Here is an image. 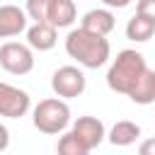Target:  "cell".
<instances>
[{"label": "cell", "mask_w": 155, "mask_h": 155, "mask_svg": "<svg viewBox=\"0 0 155 155\" xmlns=\"http://www.w3.org/2000/svg\"><path fill=\"white\" fill-rule=\"evenodd\" d=\"M65 53L73 61H78V65L97 70L109 61L111 46H109L107 36L94 34L85 27H78V29L68 31V36H65Z\"/></svg>", "instance_id": "obj_1"}, {"label": "cell", "mask_w": 155, "mask_h": 155, "mask_svg": "<svg viewBox=\"0 0 155 155\" xmlns=\"http://www.w3.org/2000/svg\"><path fill=\"white\" fill-rule=\"evenodd\" d=\"M145 70H148V63H145L143 53H138L133 48H124L116 53V58L111 61V65L107 70V85L111 92L128 94Z\"/></svg>", "instance_id": "obj_2"}, {"label": "cell", "mask_w": 155, "mask_h": 155, "mask_svg": "<svg viewBox=\"0 0 155 155\" xmlns=\"http://www.w3.org/2000/svg\"><path fill=\"white\" fill-rule=\"evenodd\" d=\"M31 121H34V128H39L41 133H48V136L63 133L70 124V107L63 97L41 99L31 111Z\"/></svg>", "instance_id": "obj_3"}, {"label": "cell", "mask_w": 155, "mask_h": 155, "mask_svg": "<svg viewBox=\"0 0 155 155\" xmlns=\"http://www.w3.org/2000/svg\"><path fill=\"white\" fill-rule=\"evenodd\" d=\"M0 68L10 75H27L34 70V48L19 41H5L0 46Z\"/></svg>", "instance_id": "obj_4"}, {"label": "cell", "mask_w": 155, "mask_h": 155, "mask_svg": "<svg viewBox=\"0 0 155 155\" xmlns=\"http://www.w3.org/2000/svg\"><path fill=\"white\" fill-rule=\"evenodd\" d=\"M85 87H87V78L78 65H61L51 75V90L56 92V97L73 99V97H80Z\"/></svg>", "instance_id": "obj_5"}, {"label": "cell", "mask_w": 155, "mask_h": 155, "mask_svg": "<svg viewBox=\"0 0 155 155\" xmlns=\"http://www.w3.org/2000/svg\"><path fill=\"white\" fill-rule=\"evenodd\" d=\"M29 109H31L29 92H24V90H19L10 82H0V116L22 119Z\"/></svg>", "instance_id": "obj_6"}, {"label": "cell", "mask_w": 155, "mask_h": 155, "mask_svg": "<svg viewBox=\"0 0 155 155\" xmlns=\"http://www.w3.org/2000/svg\"><path fill=\"white\" fill-rule=\"evenodd\" d=\"M73 136L82 143V148L87 150V153H92L94 148H99L102 145V140H104V136H107V128H104V124L97 119V116H80L75 124H73Z\"/></svg>", "instance_id": "obj_7"}, {"label": "cell", "mask_w": 155, "mask_h": 155, "mask_svg": "<svg viewBox=\"0 0 155 155\" xmlns=\"http://www.w3.org/2000/svg\"><path fill=\"white\" fill-rule=\"evenodd\" d=\"M29 17L19 5H0V39H12L27 31Z\"/></svg>", "instance_id": "obj_8"}, {"label": "cell", "mask_w": 155, "mask_h": 155, "mask_svg": "<svg viewBox=\"0 0 155 155\" xmlns=\"http://www.w3.org/2000/svg\"><path fill=\"white\" fill-rule=\"evenodd\" d=\"M58 41V29L53 24L46 22H34L31 27H27V44L34 51H51Z\"/></svg>", "instance_id": "obj_9"}, {"label": "cell", "mask_w": 155, "mask_h": 155, "mask_svg": "<svg viewBox=\"0 0 155 155\" xmlns=\"http://www.w3.org/2000/svg\"><path fill=\"white\" fill-rule=\"evenodd\" d=\"M114 15H111V10H107V7H94V10H87L85 15H82V19H80V27H85V29H90V31H94V34H102V36H109L111 31H114Z\"/></svg>", "instance_id": "obj_10"}, {"label": "cell", "mask_w": 155, "mask_h": 155, "mask_svg": "<svg viewBox=\"0 0 155 155\" xmlns=\"http://www.w3.org/2000/svg\"><path fill=\"white\" fill-rule=\"evenodd\" d=\"M138 136H140V126H138L136 121H128V119L116 121V124L109 128V133H107L109 143H111V145H116V148L133 145V143L138 140Z\"/></svg>", "instance_id": "obj_11"}, {"label": "cell", "mask_w": 155, "mask_h": 155, "mask_svg": "<svg viewBox=\"0 0 155 155\" xmlns=\"http://www.w3.org/2000/svg\"><path fill=\"white\" fill-rule=\"evenodd\" d=\"M126 97H128L133 104H140V107L153 104V102H155V70H150V68H148Z\"/></svg>", "instance_id": "obj_12"}, {"label": "cell", "mask_w": 155, "mask_h": 155, "mask_svg": "<svg viewBox=\"0 0 155 155\" xmlns=\"http://www.w3.org/2000/svg\"><path fill=\"white\" fill-rule=\"evenodd\" d=\"M78 19V7L73 0H53L51 5V17L48 24H53L56 29H65Z\"/></svg>", "instance_id": "obj_13"}, {"label": "cell", "mask_w": 155, "mask_h": 155, "mask_svg": "<svg viewBox=\"0 0 155 155\" xmlns=\"http://www.w3.org/2000/svg\"><path fill=\"white\" fill-rule=\"evenodd\" d=\"M153 34H155V22L148 19L145 15L136 12L126 24V36L131 41H136V44H145L148 39H153Z\"/></svg>", "instance_id": "obj_14"}, {"label": "cell", "mask_w": 155, "mask_h": 155, "mask_svg": "<svg viewBox=\"0 0 155 155\" xmlns=\"http://www.w3.org/2000/svg\"><path fill=\"white\" fill-rule=\"evenodd\" d=\"M51 5L53 0H27V17L34 19V22H46L48 24V17H51Z\"/></svg>", "instance_id": "obj_15"}, {"label": "cell", "mask_w": 155, "mask_h": 155, "mask_svg": "<svg viewBox=\"0 0 155 155\" xmlns=\"http://www.w3.org/2000/svg\"><path fill=\"white\" fill-rule=\"evenodd\" d=\"M58 153L61 155H87V150L82 148V143L73 136V131H68V133H63L61 138H58Z\"/></svg>", "instance_id": "obj_16"}, {"label": "cell", "mask_w": 155, "mask_h": 155, "mask_svg": "<svg viewBox=\"0 0 155 155\" xmlns=\"http://www.w3.org/2000/svg\"><path fill=\"white\" fill-rule=\"evenodd\" d=\"M136 12H138V15H145L148 19L155 22V0H138Z\"/></svg>", "instance_id": "obj_17"}, {"label": "cell", "mask_w": 155, "mask_h": 155, "mask_svg": "<svg viewBox=\"0 0 155 155\" xmlns=\"http://www.w3.org/2000/svg\"><path fill=\"white\" fill-rule=\"evenodd\" d=\"M138 153H140V155H155V138H145V140L138 145Z\"/></svg>", "instance_id": "obj_18"}, {"label": "cell", "mask_w": 155, "mask_h": 155, "mask_svg": "<svg viewBox=\"0 0 155 155\" xmlns=\"http://www.w3.org/2000/svg\"><path fill=\"white\" fill-rule=\"evenodd\" d=\"M7 148H10V131H7L5 124H0V153L7 150Z\"/></svg>", "instance_id": "obj_19"}, {"label": "cell", "mask_w": 155, "mask_h": 155, "mask_svg": "<svg viewBox=\"0 0 155 155\" xmlns=\"http://www.w3.org/2000/svg\"><path fill=\"white\" fill-rule=\"evenodd\" d=\"M133 0H102V5L104 7H111V10H121V7H126V5H131Z\"/></svg>", "instance_id": "obj_20"}]
</instances>
